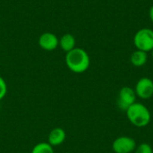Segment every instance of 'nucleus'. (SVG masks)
I'll use <instances>...</instances> for the list:
<instances>
[{
	"label": "nucleus",
	"instance_id": "1",
	"mask_svg": "<svg viewBox=\"0 0 153 153\" xmlns=\"http://www.w3.org/2000/svg\"><path fill=\"white\" fill-rule=\"evenodd\" d=\"M65 64L68 69L73 73L82 74L90 67L91 59L84 49L81 48H74L66 53Z\"/></svg>",
	"mask_w": 153,
	"mask_h": 153
},
{
	"label": "nucleus",
	"instance_id": "2",
	"mask_svg": "<svg viewBox=\"0 0 153 153\" xmlns=\"http://www.w3.org/2000/svg\"><path fill=\"white\" fill-rule=\"evenodd\" d=\"M129 122L135 127L143 128L147 126L152 120V114L149 108L140 102L134 103L126 110Z\"/></svg>",
	"mask_w": 153,
	"mask_h": 153
},
{
	"label": "nucleus",
	"instance_id": "3",
	"mask_svg": "<svg viewBox=\"0 0 153 153\" xmlns=\"http://www.w3.org/2000/svg\"><path fill=\"white\" fill-rule=\"evenodd\" d=\"M134 45L138 50L151 52L153 49V30L150 28L140 29L134 36Z\"/></svg>",
	"mask_w": 153,
	"mask_h": 153
},
{
	"label": "nucleus",
	"instance_id": "4",
	"mask_svg": "<svg viewBox=\"0 0 153 153\" xmlns=\"http://www.w3.org/2000/svg\"><path fill=\"white\" fill-rule=\"evenodd\" d=\"M136 94L133 88L129 86H125L120 89L117 94V105L119 109L125 111L136 102Z\"/></svg>",
	"mask_w": 153,
	"mask_h": 153
},
{
	"label": "nucleus",
	"instance_id": "5",
	"mask_svg": "<svg viewBox=\"0 0 153 153\" xmlns=\"http://www.w3.org/2000/svg\"><path fill=\"white\" fill-rule=\"evenodd\" d=\"M137 144L134 138L130 136H119L112 143V150L115 153H132Z\"/></svg>",
	"mask_w": 153,
	"mask_h": 153
},
{
	"label": "nucleus",
	"instance_id": "6",
	"mask_svg": "<svg viewBox=\"0 0 153 153\" xmlns=\"http://www.w3.org/2000/svg\"><path fill=\"white\" fill-rule=\"evenodd\" d=\"M134 90L136 97L141 100H149L153 96V81L151 78L143 77L137 81Z\"/></svg>",
	"mask_w": 153,
	"mask_h": 153
},
{
	"label": "nucleus",
	"instance_id": "7",
	"mask_svg": "<svg viewBox=\"0 0 153 153\" xmlns=\"http://www.w3.org/2000/svg\"><path fill=\"white\" fill-rule=\"evenodd\" d=\"M39 45L46 51H53L59 46V39L52 32H45L39 38Z\"/></svg>",
	"mask_w": 153,
	"mask_h": 153
},
{
	"label": "nucleus",
	"instance_id": "8",
	"mask_svg": "<svg viewBox=\"0 0 153 153\" xmlns=\"http://www.w3.org/2000/svg\"><path fill=\"white\" fill-rule=\"evenodd\" d=\"M66 134L63 128L60 127H56L54 128L48 134V143L54 147V146H58L60 144H62L65 140Z\"/></svg>",
	"mask_w": 153,
	"mask_h": 153
},
{
	"label": "nucleus",
	"instance_id": "9",
	"mask_svg": "<svg viewBox=\"0 0 153 153\" xmlns=\"http://www.w3.org/2000/svg\"><path fill=\"white\" fill-rule=\"evenodd\" d=\"M148 61V54L147 52L136 49L130 56L131 64L135 67H142Z\"/></svg>",
	"mask_w": 153,
	"mask_h": 153
},
{
	"label": "nucleus",
	"instance_id": "10",
	"mask_svg": "<svg viewBox=\"0 0 153 153\" xmlns=\"http://www.w3.org/2000/svg\"><path fill=\"white\" fill-rule=\"evenodd\" d=\"M75 38L70 33H66L59 39V47L66 53L75 48Z\"/></svg>",
	"mask_w": 153,
	"mask_h": 153
},
{
	"label": "nucleus",
	"instance_id": "11",
	"mask_svg": "<svg viewBox=\"0 0 153 153\" xmlns=\"http://www.w3.org/2000/svg\"><path fill=\"white\" fill-rule=\"evenodd\" d=\"M31 153H54V150L48 143H39L33 147Z\"/></svg>",
	"mask_w": 153,
	"mask_h": 153
},
{
	"label": "nucleus",
	"instance_id": "12",
	"mask_svg": "<svg viewBox=\"0 0 153 153\" xmlns=\"http://www.w3.org/2000/svg\"><path fill=\"white\" fill-rule=\"evenodd\" d=\"M134 153H153L152 147L146 143H143L139 145L136 146L135 150H134Z\"/></svg>",
	"mask_w": 153,
	"mask_h": 153
},
{
	"label": "nucleus",
	"instance_id": "13",
	"mask_svg": "<svg viewBox=\"0 0 153 153\" xmlns=\"http://www.w3.org/2000/svg\"><path fill=\"white\" fill-rule=\"evenodd\" d=\"M7 93V84L5 81L0 76V100H2Z\"/></svg>",
	"mask_w": 153,
	"mask_h": 153
},
{
	"label": "nucleus",
	"instance_id": "14",
	"mask_svg": "<svg viewBox=\"0 0 153 153\" xmlns=\"http://www.w3.org/2000/svg\"><path fill=\"white\" fill-rule=\"evenodd\" d=\"M149 16H150V19H151V21L152 22V23H153V5H152V7L150 8V11H149Z\"/></svg>",
	"mask_w": 153,
	"mask_h": 153
},
{
	"label": "nucleus",
	"instance_id": "15",
	"mask_svg": "<svg viewBox=\"0 0 153 153\" xmlns=\"http://www.w3.org/2000/svg\"><path fill=\"white\" fill-rule=\"evenodd\" d=\"M151 55H152V58H153V49L151 51Z\"/></svg>",
	"mask_w": 153,
	"mask_h": 153
}]
</instances>
